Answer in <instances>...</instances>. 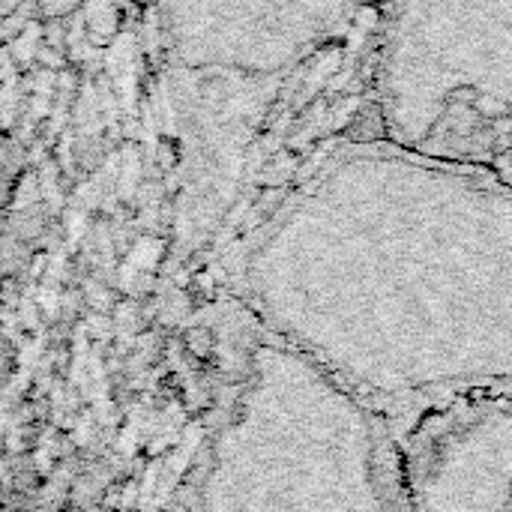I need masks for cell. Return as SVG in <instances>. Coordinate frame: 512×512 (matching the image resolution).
I'll list each match as a JSON object with an SVG mask.
<instances>
[{
	"label": "cell",
	"instance_id": "2",
	"mask_svg": "<svg viewBox=\"0 0 512 512\" xmlns=\"http://www.w3.org/2000/svg\"><path fill=\"white\" fill-rule=\"evenodd\" d=\"M213 512H393L360 393L288 342L264 348L222 441Z\"/></svg>",
	"mask_w": 512,
	"mask_h": 512
},
{
	"label": "cell",
	"instance_id": "6",
	"mask_svg": "<svg viewBox=\"0 0 512 512\" xmlns=\"http://www.w3.org/2000/svg\"><path fill=\"white\" fill-rule=\"evenodd\" d=\"M492 168H495V171L501 174V180H507V183L512 186V150L507 153V156H504V159H498V162H495Z\"/></svg>",
	"mask_w": 512,
	"mask_h": 512
},
{
	"label": "cell",
	"instance_id": "4",
	"mask_svg": "<svg viewBox=\"0 0 512 512\" xmlns=\"http://www.w3.org/2000/svg\"><path fill=\"white\" fill-rule=\"evenodd\" d=\"M366 0H153L165 39L189 69L252 81L285 78Z\"/></svg>",
	"mask_w": 512,
	"mask_h": 512
},
{
	"label": "cell",
	"instance_id": "3",
	"mask_svg": "<svg viewBox=\"0 0 512 512\" xmlns=\"http://www.w3.org/2000/svg\"><path fill=\"white\" fill-rule=\"evenodd\" d=\"M375 93L387 141L492 168L512 150V0H387Z\"/></svg>",
	"mask_w": 512,
	"mask_h": 512
},
{
	"label": "cell",
	"instance_id": "5",
	"mask_svg": "<svg viewBox=\"0 0 512 512\" xmlns=\"http://www.w3.org/2000/svg\"><path fill=\"white\" fill-rule=\"evenodd\" d=\"M438 396L408 438L414 512H512V384Z\"/></svg>",
	"mask_w": 512,
	"mask_h": 512
},
{
	"label": "cell",
	"instance_id": "1",
	"mask_svg": "<svg viewBox=\"0 0 512 512\" xmlns=\"http://www.w3.org/2000/svg\"><path fill=\"white\" fill-rule=\"evenodd\" d=\"M246 285L360 396L512 384V186L495 168L327 141L279 189Z\"/></svg>",
	"mask_w": 512,
	"mask_h": 512
}]
</instances>
